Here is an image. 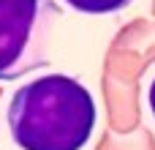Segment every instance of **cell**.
<instances>
[{"label":"cell","mask_w":155,"mask_h":150,"mask_svg":"<svg viewBox=\"0 0 155 150\" xmlns=\"http://www.w3.org/2000/svg\"><path fill=\"white\" fill-rule=\"evenodd\" d=\"M98 123L93 93L68 74L52 71L11 93L5 126L19 150H82Z\"/></svg>","instance_id":"6da1fadb"},{"label":"cell","mask_w":155,"mask_h":150,"mask_svg":"<svg viewBox=\"0 0 155 150\" xmlns=\"http://www.w3.org/2000/svg\"><path fill=\"white\" fill-rule=\"evenodd\" d=\"M60 16L52 0H0V82L49 66Z\"/></svg>","instance_id":"7a4b0ae2"},{"label":"cell","mask_w":155,"mask_h":150,"mask_svg":"<svg viewBox=\"0 0 155 150\" xmlns=\"http://www.w3.org/2000/svg\"><path fill=\"white\" fill-rule=\"evenodd\" d=\"M71 11L76 14H90V16H106V14H120L125 11L134 0H63Z\"/></svg>","instance_id":"3957f363"},{"label":"cell","mask_w":155,"mask_h":150,"mask_svg":"<svg viewBox=\"0 0 155 150\" xmlns=\"http://www.w3.org/2000/svg\"><path fill=\"white\" fill-rule=\"evenodd\" d=\"M147 104H150V115H153V120H155V77H153V82H150V87H147Z\"/></svg>","instance_id":"277c9868"}]
</instances>
